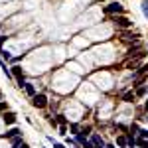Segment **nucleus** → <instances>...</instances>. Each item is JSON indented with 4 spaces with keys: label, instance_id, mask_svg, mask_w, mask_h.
Wrapping results in <instances>:
<instances>
[{
    "label": "nucleus",
    "instance_id": "f257e3e1",
    "mask_svg": "<svg viewBox=\"0 0 148 148\" xmlns=\"http://www.w3.org/2000/svg\"><path fill=\"white\" fill-rule=\"evenodd\" d=\"M123 12H125V8L121 2H111L109 6H105V14H111V16H121Z\"/></svg>",
    "mask_w": 148,
    "mask_h": 148
},
{
    "label": "nucleus",
    "instance_id": "f03ea898",
    "mask_svg": "<svg viewBox=\"0 0 148 148\" xmlns=\"http://www.w3.org/2000/svg\"><path fill=\"white\" fill-rule=\"evenodd\" d=\"M32 105H34L36 109H46V107H47V97L44 95V93L34 95V97H32Z\"/></svg>",
    "mask_w": 148,
    "mask_h": 148
},
{
    "label": "nucleus",
    "instance_id": "7ed1b4c3",
    "mask_svg": "<svg viewBox=\"0 0 148 148\" xmlns=\"http://www.w3.org/2000/svg\"><path fill=\"white\" fill-rule=\"evenodd\" d=\"M113 22L116 24L119 28H123V30H126V28H132V22H130L126 16H123V14H121V16H113Z\"/></svg>",
    "mask_w": 148,
    "mask_h": 148
},
{
    "label": "nucleus",
    "instance_id": "20e7f679",
    "mask_svg": "<svg viewBox=\"0 0 148 148\" xmlns=\"http://www.w3.org/2000/svg\"><path fill=\"white\" fill-rule=\"evenodd\" d=\"M91 144L95 148H105V142H103V138L99 134H91Z\"/></svg>",
    "mask_w": 148,
    "mask_h": 148
},
{
    "label": "nucleus",
    "instance_id": "39448f33",
    "mask_svg": "<svg viewBox=\"0 0 148 148\" xmlns=\"http://www.w3.org/2000/svg\"><path fill=\"white\" fill-rule=\"evenodd\" d=\"M77 142H79V144H81V146H83V148H95V146H93V144H91V142L87 140V138L83 136V134H77Z\"/></svg>",
    "mask_w": 148,
    "mask_h": 148
},
{
    "label": "nucleus",
    "instance_id": "423d86ee",
    "mask_svg": "<svg viewBox=\"0 0 148 148\" xmlns=\"http://www.w3.org/2000/svg\"><path fill=\"white\" fill-rule=\"evenodd\" d=\"M16 136H20V128H16V126L10 128V130L4 134V138H16Z\"/></svg>",
    "mask_w": 148,
    "mask_h": 148
},
{
    "label": "nucleus",
    "instance_id": "0eeeda50",
    "mask_svg": "<svg viewBox=\"0 0 148 148\" xmlns=\"http://www.w3.org/2000/svg\"><path fill=\"white\" fill-rule=\"evenodd\" d=\"M24 89H26V93H28L30 97H34V95H38V93H36V87L32 85V83H24Z\"/></svg>",
    "mask_w": 148,
    "mask_h": 148
},
{
    "label": "nucleus",
    "instance_id": "6e6552de",
    "mask_svg": "<svg viewBox=\"0 0 148 148\" xmlns=\"http://www.w3.org/2000/svg\"><path fill=\"white\" fill-rule=\"evenodd\" d=\"M14 121H16V113H6L4 114V123H6V125H14Z\"/></svg>",
    "mask_w": 148,
    "mask_h": 148
},
{
    "label": "nucleus",
    "instance_id": "1a4fd4ad",
    "mask_svg": "<svg viewBox=\"0 0 148 148\" xmlns=\"http://www.w3.org/2000/svg\"><path fill=\"white\" fill-rule=\"evenodd\" d=\"M144 73H148V63H142V65H140V67L136 69L134 77H138V75H144Z\"/></svg>",
    "mask_w": 148,
    "mask_h": 148
},
{
    "label": "nucleus",
    "instance_id": "9d476101",
    "mask_svg": "<svg viewBox=\"0 0 148 148\" xmlns=\"http://www.w3.org/2000/svg\"><path fill=\"white\" fill-rule=\"evenodd\" d=\"M134 97H136L134 93H132V91H128V93H125V95H123V101H125V103H134V101H132Z\"/></svg>",
    "mask_w": 148,
    "mask_h": 148
},
{
    "label": "nucleus",
    "instance_id": "9b49d317",
    "mask_svg": "<svg viewBox=\"0 0 148 148\" xmlns=\"http://www.w3.org/2000/svg\"><path fill=\"white\" fill-rule=\"evenodd\" d=\"M0 67H2V71H4V75H6L8 79H12V71H10L8 67H6V63H4L2 59H0Z\"/></svg>",
    "mask_w": 148,
    "mask_h": 148
},
{
    "label": "nucleus",
    "instance_id": "f8f14e48",
    "mask_svg": "<svg viewBox=\"0 0 148 148\" xmlns=\"http://www.w3.org/2000/svg\"><path fill=\"white\" fill-rule=\"evenodd\" d=\"M140 8H142V14L148 18V0H142V4H140Z\"/></svg>",
    "mask_w": 148,
    "mask_h": 148
},
{
    "label": "nucleus",
    "instance_id": "ddd939ff",
    "mask_svg": "<svg viewBox=\"0 0 148 148\" xmlns=\"http://www.w3.org/2000/svg\"><path fill=\"white\" fill-rule=\"evenodd\" d=\"M136 134H138L140 138H144V140H146V138H148V130H144V128H138Z\"/></svg>",
    "mask_w": 148,
    "mask_h": 148
},
{
    "label": "nucleus",
    "instance_id": "4468645a",
    "mask_svg": "<svg viewBox=\"0 0 148 148\" xmlns=\"http://www.w3.org/2000/svg\"><path fill=\"white\" fill-rule=\"evenodd\" d=\"M56 121L59 123V125H65V123H67V119H65L63 114H57V116H56Z\"/></svg>",
    "mask_w": 148,
    "mask_h": 148
},
{
    "label": "nucleus",
    "instance_id": "2eb2a0df",
    "mask_svg": "<svg viewBox=\"0 0 148 148\" xmlns=\"http://www.w3.org/2000/svg\"><path fill=\"white\" fill-rule=\"evenodd\" d=\"M116 142H119V146H123V148L126 146V138L125 136H119V138H116Z\"/></svg>",
    "mask_w": 148,
    "mask_h": 148
},
{
    "label": "nucleus",
    "instance_id": "dca6fc26",
    "mask_svg": "<svg viewBox=\"0 0 148 148\" xmlns=\"http://www.w3.org/2000/svg\"><path fill=\"white\" fill-rule=\"evenodd\" d=\"M144 93H146V87H138L136 89V97H144Z\"/></svg>",
    "mask_w": 148,
    "mask_h": 148
},
{
    "label": "nucleus",
    "instance_id": "f3484780",
    "mask_svg": "<svg viewBox=\"0 0 148 148\" xmlns=\"http://www.w3.org/2000/svg\"><path fill=\"white\" fill-rule=\"evenodd\" d=\"M136 65H138V61H136V59H132V61H128V65H126V67H128V69H134Z\"/></svg>",
    "mask_w": 148,
    "mask_h": 148
},
{
    "label": "nucleus",
    "instance_id": "a211bd4d",
    "mask_svg": "<svg viewBox=\"0 0 148 148\" xmlns=\"http://www.w3.org/2000/svg\"><path fill=\"white\" fill-rule=\"evenodd\" d=\"M8 109V105H6V101H0V113H4Z\"/></svg>",
    "mask_w": 148,
    "mask_h": 148
},
{
    "label": "nucleus",
    "instance_id": "6ab92c4d",
    "mask_svg": "<svg viewBox=\"0 0 148 148\" xmlns=\"http://www.w3.org/2000/svg\"><path fill=\"white\" fill-rule=\"evenodd\" d=\"M71 130H73V134H79V126L77 125H71Z\"/></svg>",
    "mask_w": 148,
    "mask_h": 148
},
{
    "label": "nucleus",
    "instance_id": "aec40b11",
    "mask_svg": "<svg viewBox=\"0 0 148 148\" xmlns=\"http://www.w3.org/2000/svg\"><path fill=\"white\" fill-rule=\"evenodd\" d=\"M4 42H6V36H0V49H2V46H4Z\"/></svg>",
    "mask_w": 148,
    "mask_h": 148
},
{
    "label": "nucleus",
    "instance_id": "412c9836",
    "mask_svg": "<svg viewBox=\"0 0 148 148\" xmlns=\"http://www.w3.org/2000/svg\"><path fill=\"white\" fill-rule=\"evenodd\" d=\"M65 130H67V128H65V125H61V128H59V132H61V134H63V136H65V134H67V132H65Z\"/></svg>",
    "mask_w": 148,
    "mask_h": 148
},
{
    "label": "nucleus",
    "instance_id": "4be33fe9",
    "mask_svg": "<svg viewBox=\"0 0 148 148\" xmlns=\"http://www.w3.org/2000/svg\"><path fill=\"white\" fill-rule=\"evenodd\" d=\"M53 148H65L63 144H59V142H53Z\"/></svg>",
    "mask_w": 148,
    "mask_h": 148
},
{
    "label": "nucleus",
    "instance_id": "5701e85b",
    "mask_svg": "<svg viewBox=\"0 0 148 148\" xmlns=\"http://www.w3.org/2000/svg\"><path fill=\"white\" fill-rule=\"evenodd\" d=\"M105 148H114V146H111V144H109V146H105Z\"/></svg>",
    "mask_w": 148,
    "mask_h": 148
},
{
    "label": "nucleus",
    "instance_id": "b1692460",
    "mask_svg": "<svg viewBox=\"0 0 148 148\" xmlns=\"http://www.w3.org/2000/svg\"><path fill=\"white\" fill-rule=\"evenodd\" d=\"M146 113H148V101H146Z\"/></svg>",
    "mask_w": 148,
    "mask_h": 148
},
{
    "label": "nucleus",
    "instance_id": "393cba45",
    "mask_svg": "<svg viewBox=\"0 0 148 148\" xmlns=\"http://www.w3.org/2000/svg\"><path fill=\"white\" fill-rule=\"evenodd\" d=\"M146 121H148V114H146Z\"/></svg>",
    "mask_w": 148,
    "mask_h": 148
}]
</instances>
